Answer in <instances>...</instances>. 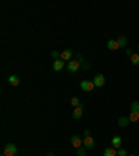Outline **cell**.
I'll list each match as a JSON object with an SVG mask.
<instances>
[{"label":"cell","instance_id":"7c38bea8","mask_svg":"<svg viewBox=\"0 0 139 156\" xmlns=\"http://www.w3.org/2000/svg\"><path fill=\"white\" fill-rule=\"evenodd\" d=\"M107 48H109V50H117V49H120V43L114 39H110L107 42Z\"/></svg>","mask_w":139,"mask_h":156},{"label":"cell","instance_id":"6da1fadb","mask_svg":"<svg viewBox=\"0 0 139 156\" xmlns=\"http://www.w3.org/2000/svg\"><path fill=\"white\" fill-rule=\"evenodd\" d=\"M67 70L70 72H77L78 70H81V63L78 59H72V60L68 61L67 64Z\"/></svg>","mask_w":139,"mask_h":156},{"label":"cell","instance_id":"8992f818","mask_svg":"<svg viewBox=\"0 0 139 156\" xmlns=\"http://www.w3.org/2000/svg\"><path fill=\"white\" fill-rule=\"evenodd\" d=\"M104 82H106V78H104L103 74H97V75H95V78H93V84H95V87H97V88H102L104 85Z\"/></svg>","mask_w":139,"mask_h":156},{"label":"cell","instance_id":"83f0119b","mask_svg":"<svg viewBox=\"0 0 139 156\" xmlns=\"http://www.w3.org/2000/svg\"><path fill=\"white\" fill-rule=\"evenodd\" d=\"M48 156H54V155H53V153H52V152H50V153H49V155H48Z\"/></svg>","mask_w":139,"mask_h":156},{"label":"cell","instance_id":"603a6c76","mask_svg":"<svg viewBox=\"0 0 139 156\" xmlns=\"http://www.w3.org/2000/svg\"><path fill=\"white\" fill-rule=\"evenodd\" d=\"M89 68H91V64L86 63V61H85L83 64H81V70H82V71H88Z\"/></svg>","mask_w":139,"mask_h":156},{"label":"cell","instance_id":"5bb4252c","mask_svg":"<svg viewBox=\"0 0 139 156\" xmlns=\"http://www.w3.org/2000/svg\"><path fill=\"white\" fill-rule=\"evenodd\" d=\"M129 123H131V121H129V119H128V117H120L118 119V125L120 127H127L128 124H129Z\"/></svg>","mask_w":139,"mask_h":156},{"label":"cell","instance_id":"ac0fdd59","mask_svg":"<svg viewBox=\"0 0 139 156\" xmlns=\"http://www.w3.org/2000/svg\"><path fill=\"white\" fill-rule=\"evenodd\" d=\"M129 59L134 66H139V54H132V56H129Z\"/></svg>","mask_w":139,"mask_h":156},{"label":"cell","instance_id":"2e32d148","mask_svg":"<svg viewBox=\"0 0 139 156\" xmlns=\"http://www.w3.org/2000/svg\"><path fill=\"white\" fill-rule=\"evenodd\" d=\"M128 119H129V121H131V123H135V121L139 120V113L131 112V113H129V117H128Z\"/></svg>","mask_w":139,"mask_h":156},{"label":"cell","instance_id":"4fadbf2b","mask_svg":"<svg viewBox=\"0 0 139 156\" xmlns=\"http://www.w3.org/2000/svg\"><path fill=\"white\" fill-rule=\"evenodd\" d=\"M103 156H117V149L110 146V148H106L103 152Z\"/></svg>","mask_w":139,"mask_h":156},{"label":"cell","instance_id":"44dd1931","mask_svg":"<svg viewBox=\"0 0 139 156\" xmlns=\"http://www.w3.org/2000/svg\"><path fill=\"white\" fill-rule=\"evenodd\" d=\"M50 56H52V59H54V60H59V59H60V53L57 52V50H52Z\"/></svg>","mask_w":139,"mask_h":156},{"label":"cell","instance_id":"4316f807","mask_svg":"<svg viewBox=\"0 0 139 156\" xmlns=\"http://www.w3.org/2000/svg\"><path fill=\"white\" fill-rule=\"evenodd\" d=\"M128 156H138V155H135V153H131V155H128Z\"/></svg>","mask_w":139,"mask_h":156},{"label":"cell","instance_id":"7402d4cb","mask_svg":"<svg viewBox=\"0 0 139 156\" xmlns=\"http://www.w3.org/2000/svg\"><path fill=\"white\" fill-rule=\"evenodd\" d=\"M77 155H78V156H85V155H86V148L77 149Z\"/></svg>","mask_w":139,"mask_h":156},{"label":"cell","instance_id":"cb8c5ba5","mask_svg":"<svg viewBox=\"0 0 139 156\" xmlns=\"http://www.w3.org/2000/svg\"><path fill=\"white\" fill-rule=\"evenodd\" d=\"M77 59L80 60V63H81V64H83V63H85V60H83V56H82V54H81V53H80V54H77Z\"/></svg>","mask_w":139,"mask_h":156},{"label":"cell","instance_id":"30bf717a","mask_svg":"<svg viewBox=\"0 0 139 156\" xmlns=\"http://www.w3.org/2000/svg\"><path fill=\"white\" fill-rule=\"evenodd\" d=\"M21 80H20V77L16 75V74H13V75L8 77V84L13 85V87H17V85H20Z\"/></svg>","mask_w":139,"mask_h":156},{"label":"cell","instance_id":"484cf974","mask_svg":"<svg viewBox=\"0 0 139 156\" xmlns=\"http://www.w3.org/2000/svg\"><path fill=\"white\" fill-rule=\"evenodd\" d=\"M83 134H85V137H88L91 132H89V130H85V131H83Z\"/></svg>","mask_w":139,"mask_h":156},{"label":"cell","instance_id":"d6986e66","mask_svg":"<svg viewBox=\"0 0 139 156\" xmlns=\"http://www.w3.org/2000/svg\"><path fill=\"white\" fill-rule=\"evenodd\" d=\"M117 156H128L127 149H124V148L117 149Z\"/></svg>","mask_w":139,"mask_h":156},{"label":"cell","instance_id":"8fae6325","mask_svg":"<svg viewBox=\"0 0 139 156\" xmlns=\"http://www.w3.org/2000/svg\"><path fill=\"white\" fill-rule=\"evenodd\" d=\"M64 68V61L61 60V59H59V60H54V63H53V70L54 71H61Z\"/></svg>","mask_w":139,"mask_h":156},{"label":"cell","instance_id":"7a4b0ae2","mask_svg":"<svg viewBox=\"0 0 139 156\" xmlns=\"http://www.w3.org/2000/svg\"><path fill=\"white\" fill-rule=\"evenodd\" d=\"M95 88L96 87H95V84H93V81H89V80L81 81V89H82L83 92H92Z\"/></svg>","mask_w":139,"mask_h":156},{"label":"cell","instance_id":"ba28073f","mask_svg":"<svg viewBox=\"0 0 139 156\" xmlns=\"http://www.w3.org/2000/svg\"><path fill=\"white\" fill-rule=\"evenodd\" d=\"M83 116V104H81V106H78V107H74V112H72V117L74 119H81V117Z\"/></svg>","mask_w":139,"mask_h":156},{"label":"cell","instance_id":"d4e9b609","mask_svg":"<svg viewBox=\"0 0 139 156\" xmlns=\"http://www.w3.org/2000/svg\"><path fill=\"white\" fill-rule=\"evenodd\" d=\"M125 53H127V54H131V56H132V54H134L131 49H125Z\"/></svg>","mask_w":139,"mask_h":156},{"label":"cell","instance_id":"5b68a950","mask_svg":"<svg viewBox=\"0 0 139 156\" xmlns=\"http://www.w3.org/2000/svg\"><path fill=\"white\" fill-rule=\"evenodd\" d=\"M72 56H74V53H72L71 49H65L64 52L60 53V59H61L63 61H70V60H72Z\"/></svg>","mask_w":139,"mask_h":156},{"label":"cell","instance_id":"52a82bcc","mask_svg":"<svg viewBox=\"0 0 139 156\" xmlns=\"http://www.w3.org/2000/svg\"><path fill=\"white\" fill-rule=\"evenodd\" d=\"M71 144H72V146H74L75 149H80V148H82L83 141L81 140L80 135H72L71 137Z\"/></svg>","mask_w":139,"mask_h":156},{"label":"cell","instance_id":"277c9868","mask_svg":"<svg viewBox=\"0 0 139 156\" xmlns=\"http://www.w3.org/2000/svg\"><path fill=\"white\" fill-rule=\"evenodd\" d=\"M95 145H96V142H95V140H93L91 135H88V137L83 138V148L93 149V148H95Z\"/></svg>","mask_w":139,"mask_h":156},{"label":"cell","instance_id":"f1b7e54d","mask_svg":"<svg viewBox=\"0 0 139 156\" xmlns=\"http://www.w3.org/2000/svg\"><path fill=\"white\" fill-rule=\"evenodd\" d=\"M138 49H139V45H138Z\"/></svg>","mask_w":139,"mask_h":156},{"label":"cell","instance_id":"ffe728a7","mask_svg":"<svg viewBox=\"0 0 139 156\" xmlns=\"http://www.w3.org/2000/svg\"><path fill=\"white\" fill-rule=\"evenodd\" d=\"M71 104L72 106H74V107H78V106H81V102H80V99H78V98H72L71 99Z\"/></svg>","mask_w":139,"mask_h":156},{"label":"cell","instance_id":"e0dca14e","mask_svg":"<svg viewBox=\"0 0 139 156\" xmlns=\"http://www.w3.org/2000/svg\"><path fill=\"white\" fill-rule=\"evenodd\" d=\"M131 112L139 113V102L138 100H134V102L131 103Z\"/></svg>","mask_w":139,"mask_h":156},{"label":"cell","instance_id":"9c48e42d","mask_svg":"<svg viewBox=\"0 0 139 156\" xmlns=\"http://www.w3.org/2000/svg\"><path fill=\"white\" fill-rule=\"evenodd\" d=\"M121 144H123V140H121V137L115 135V137H113V138H111V146H113V148L120 149V148H121Z\"/></svg>","mask_w":139,"mask_h":156},{"label":"cell","instance_id":"3957f363","mask_svg":"<svg viewBox=\"0 0 139 156\" xmlns=\"http://www.w3.org/2000/svg\"><path fill=\"white\" fill-rule=\"evenodd\" d=\"M17 152H18V149H17V146L14 144H7L3 149V153L6 156H16Z\"/></svg>","mask_w":139,"mask_h":156},{"label":"cell","instance_id":"9a60e30c","mask_svg":"<svg viewBox=\"0 0 139 156\" xmlns=\"http://www.w3.org/2000/svg\"><path fill=\"white\" fill-rule=\"evenodd\" d=\"M117 42L120 43V48H125V46H127V38H125L124 35H120Z\"/></svg>","mask_w":139,"mask_h":156}]
</instances>
